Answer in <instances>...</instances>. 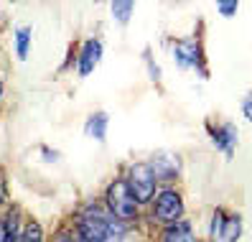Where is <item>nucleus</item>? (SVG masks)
Instances as JSON below:
<instances>
[{
    "mask_svg": "<svg viewBox=\"0 0 252 242\" xmlns=\"http://www.w3.org/2000/svg\"><path fill=\"white\" fill-rule=\"evenodd\" d=\"M79 242H117L125 235V224L115 219L105 204L90 202L84 204L71 222Z\"/></svg>",
    "mask_w": 252,
    "mask_h": 242,
    "instance_id": "1",
    "label": "nucleus"
},
{
    "mask_svg": "<svg viewBox=\"0 0 252 242\" xmlns=\"http://www.w3.org/2000/svg\"><path fill=\"white\" fill-rule=\"evenodd\" d=\"M105 207H107L110 214L115 219H120L123 224L138 219L140 204L135 202V196L130 194L125 176H117V178H112L110 184H107V189H105Z\"/></svg>",
    "mask_w": 252,
    "mask_h": 242,
    "instance_id": "2",
    "label": "nucleus"
},
{
    "mask_svg": "<svg viewBox=\"0 0 252 242\" xmlns=\"http://www.w3.org/2000/svg\"><path fill=\"white\" fill-rule=\"evenodd\" d=\"M125 181H127V189L130 194L135 196V202L143 207V204H151L158 194V178L151 169L148 161H140V163H130L127 166V173H125Z\"/></svg>",
    "mask_w": 252,
    "mask_h": 242,
    "instance_id": "3",
    "label": "nucleus"
},
{
    "mask_svg": "<svg viewBox=\"0 0 252 242\" xmlns=\"http://www.w3.org/2000/svg\"><path fill=\"white\" fill-rule=\"evenodd\" d=\"M184 211H186L184 196H181L179 189H173V186H163L156 194V199L151 202V217L156 222H160L163 227L181 222L184 219Z\"/></svg>",
    "mask_w": 252,
    "mask_h": 242,
    "instance_id": "4",
    "label": "nucleus"
},
{
    "mask_svg": "<svg viewBox=\"0 0 252 242\" xmlns=\"http://www.w3.org/2000/svg\"><path fill=\"white\" fill-rule=\"evenodd\" d=\"M173 62L179 69H196L201 77H206V59H204V46L201 38H179L173 41Z\"/></svg>",
    "mask_w": 252,
    "mask_h": 242,
    "instance_id": "5",
    "label": "nucleus"
},
{
    "mask_svg": "<svg viewBox=\"0 0 252 242\" xmlns=\"http://www.w3.org/2000/svg\"><path fill=\"white\" fill-rule=\"evenodd\" d=\"M240 235H242V217L234 214V211L217 209L212 217V227H209L212 242H237Z\"/></svg>",
    "mask_w": 252,
    "mask_h": 242,
    "instance_id": "6",
    "label": "nucleus"
},
{
    "mask_svg": "<svg viewBox=\"0 0 252 242\" xmlns=\"http://www.w3.org/2000/svg\"><path fill=\"white\" fill-rule=\"evenodd\" d=\"M102 54H105V46H102L99 38H87L82 43V49L77 54V71H79V77H90V74L99 67Z\"/></svg>",
    "mask_w": 252,
    "mask_h": 242,
    "instance_id": "7",
    "label": "nucleus"
},
{
    "mask_svg": "<svg viewBox=\"0 0 252 242\" xmlns=\"http://www.w3.org/2000/svg\"><path fill=\"white\" fill-rule=\"evenodd\" d=\"M209 133H212V143L217 145V150H221L227 158H232L237 150V143H240L237 128L232 123H219L217 128H209Z\"/></svg>",
    "mask_w": 252,
    "mask_h": 242,
    "instance_id": "8",
    "label": "nucleus"
},
{
    "mask_svg": "<svg viewBox=\"0 0 252 242\" xmlns=\"http://www.w3.org/2000/svg\"><path fill=\"white\" fill-rule=\"evenodd\" d=\"M23 230L21 222V207L10 204L5 209V214H0V242H18Z\"/></svg>",
    "mask_w": 252,
    "mask_h": 242,
    "instance_id": "9",
    "label": "nucleus"
},
{
    "mask_svg": "<svg viewBox=\"0 0 252 242\" xmlns=\"http://www.w3.org/2000/svg\"><path fill=\"white\" fill-rule=\"evenodd\" d=\"M148 163H151V169H153V173H156L158 181H173V178H179L181 161L176 158V156L160 153V156H156L153 161H148Z\"/></svg>",
    "mask_w": 252,
    "mask_h": 242,
    "instance_id": "10",
    "label": "nucleus"
},
{
    "mask_svg": "<svg viewBox=\"0 0 252 242\" xmlns=\"http://www.w3.org/2000/svg\"><path fill=\"white\" fill-rule=\"evenodd\" d=\"M107 128H110V117L107 112H92L84 120V135H90L94 140H105L107 138Z\"/></svg>",
    "mask_w": 252,
    "mask_h": 242,
    "instance_id": "11",
    "label": "nucleus"
},
{
    "mask_svg": "<svg viewBox=\"0 0 252 242\" xmlns=\"http://www.w3.org/2000/svg\"><path fill=\"white\" fill-rule=\"evenodd\" d=\"M160 242H196V240H194V230H191V224L186 219H181L176 224L163 227Z\"/></svg>",
    "mask_w": 252,
    "mask_h": 242,
    "instance_id": "12",
    "label": "nucleus"
},
{
    "mask_svg": "<svg viewBox=\"0 0 252 242\" xmlns=\"http://www.w3.org/2000/svg\"><path fill=\"white\" fill-rule=\"evenodd\" d=\"M31 38H33L31 26H18L16 31H13V41H16V56L21 59V62H26V56H28V49H31Z\"/></svg>",
    "mask_w": 252,
    "mask_h": 242,
    "instance_id": "13",
    "label": "nucleus"
},
{
    "mask_svg": "<svg viewBox=\"0 0 252 242\" xmlns=\"http://www.w3.org/2000/svg\"><path fill=\"white\" fill-rule=\"evenodd\" d=\"M18 242H46V235H43V227L38 219H26L23 222V230H21V237Z\"/></svg>",
    "mask_w": 252,
    "mask_h": 242,
    "instance_id": "14",
    "label": "nucleus"
},
{
    "mask_svg": "<svg viewBox=\"0 0 252 242\" xmlns=\"http://www.w3.org/2000/svg\"><path fill=\"white\" fill-rule=\"evenodd\" d=\"M110 10H112V18L117 23L127 26L130 18H132V13H135V3H130V0H117V3L110 5Z\"/></svg>",
    "mask_w": 252,
    "mask_h": 242,
    "instance_id": "15",
    "label": "nucleus"
},
{
    "mask_svg": "<svg viewBox=\"0 0 252 242\" xmlns=\"http://www.w3.org/2000/svg\"><path fill=\"white\" fill-rule=\"evenodd\" d=\"M49 242H79V240L71 224H62V227H56V232L49 237Z\"/></svg>",
    "mask_w": 252,
    "mask_h": 242,
    "instance_id": "16",
    "label": "nucleus"
},
{
    "mask_svg": "<svg viewBox=\"0 0 252 242\" xmlns=\"http://www.w3.org/2000/svg\"><path fill=\"white\" fill-rule=\"evenodd\" d=\"M8 202H10V191H8V176H5V169L0 166V211L10 207Z\"/></svg>",
    "mask_w": 252,
    "mask_h": 242,
    "instance_id": "17",
    "label": "nucleus"
},
{
    "mask_svg": "<svg viewBox=\"0 0 252 242\" xmlns=\"http://www.w3.org/2000/svg\"><path fill=\"white\" fill-rule=\"evenodd\" d=\"M217 10H219L224 18H232L234 13L240 10V3H237V0H219V3H217Z\"/></svg>",
    "mask_w": 252,
    "mask_h": 242,
    "instance_id": "18",
    "label": "nucleus"
},
{
    "mask_svg": "<svg viewBox=\"0 0 252 242\" xmlns=\"http://www.w3.org/2000/svg\"><path fill=\"white\" fill-rule=\"evenodd\" d=\"M242 115H245L247 123H252V89L242 97Z\"/></svg>",
    "mask_w": 252,
    "mask_h": 242,
    "instance_id": "19",
    "label": "nucleus"
},
{
    "mask_svg": "<svg viewBox=\"0 0 252 242\" xmlns=\"http://www.w3.org/2000/svg\"><path fill=\"white\" fill-rule=\"evenodd\" d=\"M41 150L46 153V161H59V153H56V150H51V148H46V145H41Z\"/></svg>",
    "mask_w": 252,
    "mask_h": 242,
    "instance_id": "20",
    "label": "nucleus"
},
{
    "mask_svg": "<svg viewBox=\"0 0 252 242\" xmlns=\"http://www.w3.org/2000/svg\"><path fill=\"white\" fill-rule=\"evenodd\" d=\"M3 92H5V87H3V79H0V100H3Z\"/></svg>",
    "mask_w": 252,
    "mask_h": 242,
    "instance_id": "21",
    "label": "nucleus"
}]
</instances>
